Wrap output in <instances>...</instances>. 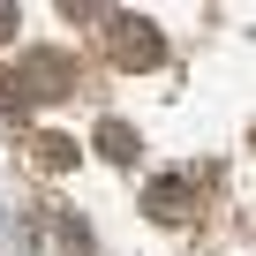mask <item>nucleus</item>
Returning a JSON list of instances; mask_svg holds the SVG:
<instances>
[{"label":"nucleus","mask_w":256,"mask_h":256,"mask_svg":"<svg viewBox=\"0 0 256 256\" xmlns=\"http://www.w3.org/2000/svg\"><path fill=\"white\" fill-rule=\"evenodd\" d=\"M38 166H53V174L76 166V144H68V136H38Z\"/></svg>","instance_id":"nucleus-5"},{"label":"nucleus","mask_w":256,"mask_h":256,"mask_svg":"<svg viewBox=\"0 0 256 256\" xmlns=\"http://www.w3.org/2000/svg\"><path fill=\"white\" fill-rule=\"evenodd\" d=\"M16 90H23V106L68 98V90H76V60H68V53H30V60L16 68Z\"/></svg>","instance_id":"nucleus-1"},{"label":"nucleus","mask_w":256,"mask_h":256,"mask_svg":"<svg viewBox=\"0 0 256 256\" xmlns=\"http://www.w3.org/2000/svg\"><path fill=\"white\" fill-rule=\"evenodd\" d=\"M196 196H204V188H196L188 174H166V181H151V196H144V211H151V218H166V226H181V218L196 211Z\"/></svg>","instance_id":"nucleus-3"},{"label":"nucleus","mask_w":256,"mask_h":256,"mask_svg":"<svg viewBox=\"0 0 256 256\" xmlns=\"http://www.w3.org/2000/svg\"><path fill=\"white\" fill-rule=\"evenodd\" d=\"M106 53H113L120 68H151L166 46H158V30H151L144 16H113V23H106Z\"/></svg>","instance_id":"nucleus-2"},{"label":"nucleus","mask_w":256,"mask_h":256,"mask_svg":"<svg viewBox=\"0 0 256 256\" xmlns=\"http://www.w3.org/2000/svg\"><path fill=\"white\" fill-rule=\"evenodd\" d=\"M0 38H16V8H0Z\"/></svg>","instance_id":"nucleus-6"},{"label":"nucleus","mask_w":256,"mask_h":256,"mask_svg":"<svg viewBox=\"0 0 256 256\" xmlns=\"http://www.w3.org/2000/svg\"><path fill=\"white\" fill-rule=\"evenodd\" d=\"M98 151H106L113 166H136V136H128V120H106V128H98Z\"/></svg>","instance_id":"nucleus-4"}]
</instances>
